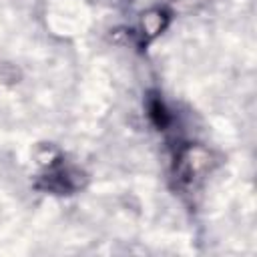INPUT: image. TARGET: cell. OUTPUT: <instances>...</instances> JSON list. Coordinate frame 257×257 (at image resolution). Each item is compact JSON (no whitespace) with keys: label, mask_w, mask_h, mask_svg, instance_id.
<instances>
[{"label":"cell","mask_w":257,"mask_h":257,"mask_svg":"<svg viewBox=\"0 0 257 257\" xmlns=\"http://www.w3.org/2000/svg\"><path fill=\"white\" fill-rule=\"evenodd\" d=\"M209 165H211V155L207 149L199 145L187 147L185 151H181L177 159V179L185 185H193L201 175L209 171Z\"/></svg>","instance_id":"obj_2"},{"label":"cell","mask_w":257,"mask_h":257,"mask_svg":"<svg viewBox=\"0 0 257 257\" xmlns=\"http://www.w3.org/2000/svg\"><path fill=\"white\" fill-rule=\"evenodd\" d=\"M147 110H149L151 122H153L157 128H167V126H169L171 114H169V110H167V106H165V102L161 100L159 94H155V92L149 94V98H147Z\"/></svg>","instance_id":"obj_4"},{"label":"cell","mask_w":257,"mask_h":257,"mask_svg":"<svg viewBox=\"0 0 257 257\" xmlns=\"http://www.w3.org/2000/svg\"><path fill=\"white\" fill-rule=\"evenodd\" d=\"M169 24V14L163 8H151L143 14L141 18V32L145 40H153L157 38Z\"/></svg>","instance_id":"obj_3"},{"label":"cell","mask_w":257,"mask_h":257,"mask_svg":"<svg viewBox=\"0 0 257 257\" xmlns=\"http://www.w3.org/2000/svg\"><path fill=\"white\" fill-rule=\"evenodd\" d=\"M86 177L76 167H64V165H52L48 167V173L40 177L38 187L56 195H70L84 187Z\"/></svg>","instance_id":"obj_1"}]
</instances>
